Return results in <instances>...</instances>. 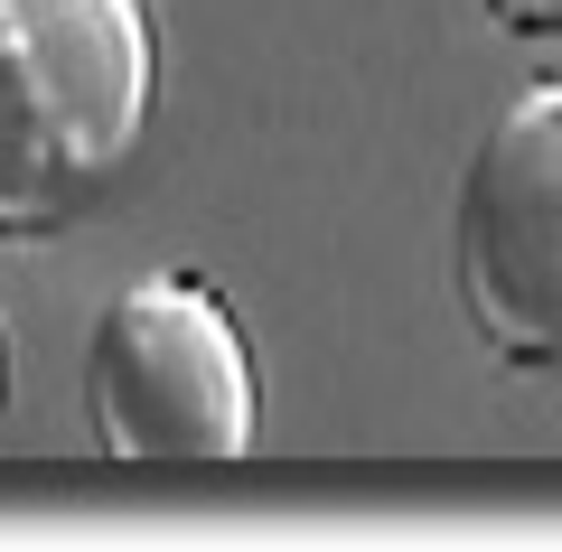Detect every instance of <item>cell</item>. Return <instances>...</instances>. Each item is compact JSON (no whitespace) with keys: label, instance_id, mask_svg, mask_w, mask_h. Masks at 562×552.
<instances>
[{"label":"cell","instance_id":"obj_1","mask_svg":"<svg viewBox=\"0 0 562 552\" xmlns=\"http://www.w3.org/2000/svg\"><path fill=\"white\" fill-rule=\"evenodd\" d=\"M160 38L140 0H0V244L57 235L140 150Z\"/></svg>","mask_w":562,"mask_h":552},{"label":"cell","instance_id":"obj_2","mask_svg":"<svg viewBox=\"0 0 562 552\" xmlns=\"http://www.w3.org/2000/svg\"><path fill=\"white\" fill-rule=\"evenodd\" d=\"M262 384L235 309L198 272H140L85 337V440L122 477H216L254 459Z\"/></svg>","mask_w":562,"mask_h":552},{"label":"cell","instance_id":"obj_3","mask_svg":"<svg viewBox=\"0 0 562 552\" xmlns=\"http://www.w3.org/2000/svg\"><path fill=\"white\" fill-rule=\"evenodd\" d=\"M450 291L497 365H562V85L516 94L460 169Z\"/></svg>","mask_w":562,"mask_h":552},{"label":"cell","instance_id":"obj_4","mask_svg":"<svg viewBox=\"0 0 562 552\" xmlns=\"http://www.w3.org/2000/svg\"><path fill=\"white\" fill-rule=\"evenodd\" d=\"M506 38H562V0H479Z\"/></svg>","mask_w":562,"mask_h":552}]
</instances>
